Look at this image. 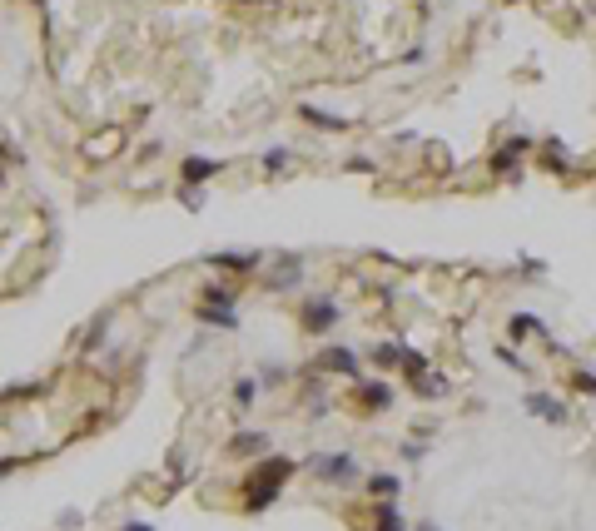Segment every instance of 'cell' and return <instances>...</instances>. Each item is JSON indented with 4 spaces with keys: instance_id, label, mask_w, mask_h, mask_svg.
<instances>
[{
    "instance_id": "obj_1",
    "label": "cell",
    "mask_w": 596,
    "mask_h": 531,
    "mask_svg": "<svg viewBox=\"0 0 596 531\" xmlns=\"http://www.w3.org/2000/svg\"><path fill=\"white\" fill-rule=\"evenodd\" d=\"M293 472H298V462H293V457H279V452L259 457L254 477L244 481V506H249V512H264V506H274V502H279V492L289 487Z\"/></svg>"
},
{
    "instance_id": "obj_2",
    "label": "cell",
    "mask_w": 596,
    "mask_h": 531,
    "mask_svg": "<svg viewBox=\"0 0 596 531\" xmlns=\"http://www.w3.org/2000/svg\"><path fill=\"white\" fill-rule=\"evenodd\" d=\"M298 323H304V333H329L333 323H338V298H329V293L304 298V304H298Z\"/></svg>"
},
{
    "instance_id": "obj_3",
    "label": "cell",
    "mask_w": 596,
    "mask_h": 531,
    "mask_svg": "<svg viewBox=\"0 0 596 531\" xmlns=\"http://www.w3.org/2000/svg\"><path fill=\"white\" fill-rule=\"evenodd\" d=\"M214 174H224V159H209V154H184L179 159V184H190V189H204Z\"/></svg>"
},
{
    "instance_id": "obj_4",
    "label": "cell",
    "mask_w": 596,
    "mask_h": 531,
    "mask_svg": "<svg viewBox=\"0 0 596 531\" xmlns=\"http://www.w3.org/2000/svg\"><path fill=\"white\" fill-rule=\"evenodd\" d=\"M204 264L224 268V273H254V268H264V253L259 249H224V253H204Z\"/></svg>"
},
{
    "instance_id": "obj_5",
    "label": "cell",
    "mask_w": 596,
    "mask_h": 531,
    "mask_svg": "<svg viewBox=\"0 0 596 531\" xmlns=\"http://www.w3.org/2000/svg\"><path fill=\"white\" fill-rule=\"evenodd\" d=\"M308 467L323 481H348L358 472V457L353 452H318V457H308Z\"/></svg>"
},
{
    "instance_id": "obj_6",
    "label": "cell",
    "mask_w": 596,
    "mask_h": 531,
    "mask_svg": "<svg viewBox=\"0 0 596 531\" xmlns=\"http://www.w3.org/2000/svg\"><path fill=\"white\" fill-rule=\"evenodd\" d=\"M522 407H527L532 418L552 422V427H567V407H561L557 397H546V392H527V397H522Z\"/></svg>"
},
{
    "instance_id": "obj_7",
    "label": "cell",
    "mask_w": 596,
    "mask_h": 531,
    "mask_svg": "<svg viewBox=\"0 0 596 531\" xmlns=\"http://www.w3.org/2000/svg\"><path fill=\"white\" fill-rule=\"evenodd\" d=\"M313 367H323V373H338V378H363V373H358V353H353V348H329V353H323V358H318V363Z\"/></svg>"
},
{
    "instance_id": "obj_8",
    "label": "cell",
    "mask_w": 596,
    "mask_h": 531,
    "mask_svg": "<svg viewBox=\"0 0 596 531\" xmlns=\"http://www.w3.org/2000/svg\"><path fill=\"white\" fill-rule=\"evenodd\" d=\"M298 279H304V258H298V253H283L279 268H274V273L264 279V289H268V293H283L289 283H298Z\"/></svg>"
},
{
    "instance_id": "obj_9",
    "label": "cell",
    "mask_w": 596,
    "mask_h": 531,
    "mask_svg": "<svg viewBox=\"0 0 596 531\" xmlns=\"http://www.w3.org/2000/svg\"><path fill=\"white\" fill-rule=\"evenodd\" d=\"M228 457H268V432H234L224 442Z\"/></svg>"
},
{
    "instance_id": "obj_10",
    "label": "cell",
    "mask_w": 596,
    "mask_h": 531,
    "mask_svg": "<svg viewBox=\"0 0 596 531\" xmlns=\"http://www.w3.org/2000/svg\"><path fill=\"white\" fill-rule=\"evenodd\" d=\"M358 403L373 407V412H378V407H393V388H388V382H358Z\"/></svg>"
},
{
    "instance_id": "obj_11",
    "label": "cell",
    "mask_w": 596,
    "mask_h": 531,
    "mask_svg": "<svg viewBox=\"0 0 596 531\" xmlns=\"http://www.w3.org/2000/svg\"><path fill=\"white\" fill-rule=\"evenodd\" d=\"M368 492H373V502H398L403 481H398L393 472H373V477H368Z\"/></svg>"
},
{
    "instance_id": "obj_12",
    "label": "cell",
    "mask_w": 596,
    "mask_h": 531,
    "mask_svg": "<svg viewBox=\"0 0 596 531\" xmlns=\"http://www.w3.org/2000/svg\"><path fill=\"white\" fill-rule=\"evenodd\" d=\"M373 531H413V527L403 521L398 502H378V512H373Z\"/></svg>"
},
{
    "instance_id": "obj_13",
    "label": "cell",
    "mask_w": 596,
    "mask_h": 531,
    "mask_svg": "<svg viewBox=\"0 0 596 531\" xmlns=\"http://www.w3.org/2000/svg\"><path fill=\"white\" fill-rule=\"evenodd\" d=\"M512 338H546V323L542 318H532V313H512Z\"/></svg>"
},
{
    "instance_id": "obj_14",
    "label": "cell",
    "mask_w": 596,
    "mask_h": 531,
    "mask_svg": "<svg viewBox=\"0 0 596 531\" xmlns=\"http://www.w3.org/2000/svg\"><path fill=\"white\" fill-rule=\"evenodd\" d=\"M298 119H308V125H318V129H348L343 114H323V110H313V104H298Z\"/></svg>"
},
{
    "instance_id": "obj_15",
    "label": "cell",
    "mask_w": 596,
    "mask_h": 531,
    "mask_svg": "<svg viewBox=\"0 0 596 531\" xmlns=\"http://www.w3.org/2000/svg\"><path fill=\"white\" fill-rule=\"evenodd\" d=\"M403 358H407L403 342H378V348H373V363L378 367H403Z\"/></svg>"
},
{
    "instance_id": "obj_16",
    "label": "cell",
    "mask_w": 596,
    "mask_h": 531,
    "mask_svg": "<svg viewBox=\"0 0 596 531\" xmlns=\"http://www.w3.org/2000/svg\"><path fill=\"white\" fill-rule=\"evenodd\" d=\"M199 318L204 323H219V328H239V313H234V308H209V304H199Z\"/></svg>"
},
{
    "instance_id": "obj_17",
    "label": "cell",
    "mask_w": 596,
    "mask_h": 531,
    "mask_svg": "<svg viewBox=\"0 0 596 531\" xmlns=\"http://www.w3.org/2000/svg\"><path fill=\"white\" fill-rule=\"evenodd\" d=\"M289 165H293V150H289V144H274V150H264V169H268V174H283Z\"/></svg>"
},
{
    "instance_id": "obj_18",
    "label": "cell",
    "mask_w": 596,
    "mask_h": 531,
    "mask_svg": "<svg viewBox=\"0 0 596 531\" xmlns=\"http://www.w3.org/2000/svg\"><path fill=\"white\" fill-rule=\"evenodd\" d=\"M254 397H259V378H239V382H234V407H239V412H249Z\"/></svg>"
},
{
    "instance_id": "obj_19",
    "label": "cell",
    "mask_w": 596,
    "mask_h": 531,
    "mask_svg": "<svg viewBox=\"0 0 596 531\" xmlns=\"http://www.w3.org/2000/svg\"><path fill=\"white\" fill-rule=\"evenodd\" d=\"M234 298H239V293L228 289V283H209V289H204V304L209 308H234Z\"/></svg>"
},
{
    "instance_id": "obj_20",
    "label": "cell",
    "mask_w": 596,
    "mask_h": 531,
    "mask_svg": "<svg viewBox=\"0 0 596 531\" xmlns=\"http://www.w3.org/2000/svg\"><path fill=\"white\" fill-rule=\"evenodd\" d=\"M413 392H418V397H443L447 378H428V373H422V378H413Z\"/></svg>"
},
{
    "instance_id": "obj_21",
    "label": "cell",
    "mask_w": 596,
    "mask_h": 531,
    "mask_svg": "<svg viewBox=\"0 0 596 531\" xmlns=\"http://www.w3.org/2000/svg\"><path fill=\"white\" fill-rule=\"evenodd\" d=\"M179 204H184V209H204V189H190V184H179Z\"/></svg>"
},
{
    "instance_id": "obj_22",
    "label": "cell",
    "mask_w": 596,
    "mask_h": 531,
    "mask_svg": "<svg viewBox=\"0 0 596 531\" xmlns=\"http://www.w3.org/2000/svg\"><path fill=\"white\" fill-rule=\"evenodd\" d=\"M571 388H582V392H592V397H596V373L577 367V373H571Z\"/></svg>"
},
{
    "instance_id": "obj_23",
    "label": "cell",
    "mask_w": 596,
    "mask_h": 531,
    "mask_svg": "<svg viewBox=\"0 0 596 531\" xmlns=\"http://www.w3.org/2000/svg\"><path fill=\"white\" fill-rule=\"evenodd\" d=\"M398 457H403V462H422L428 447H422V442H403V447H398Z\"/></svg>"
},
{
    "instance_id": "obj_24",
    "label": "cell",
    "mask_w": 596,
    "mask_h": 531,
    "mask_svg": "<svg viewBox=\"0 0 596 531\" xmlns=\"http://www.w3.org/2000/svg\"><path fill=\"white\" fill-rule=\"evenodd\" d=\"M184 472H190V457H184V447H179V452L169 457V477H179V481H184Z\"/></svg>"
},
{
    "instance_id": "obj_25",
    "label": "cell",
    "mask_w": 596,
    "mask_h": 531,
    "mask_svg": "<svg viewBox=\"0 0 596 531\" xmlns=\"http://www.w3.org/2000/svg\"><path fill=\"white\" fill-rule=\"evenodd\" d=\"M497 358H502V363H507V367H517V373H527V367H522V358L512 353V348H497Z\"/></svg>"
},
{
    "instance_id": "obj_26",
    "label": "cell",
    "mask_w": 596,
    "mask_h": 531,
    "mask_svg": "<svg viewBox=\"0 0 596 531\" xmlns=\"http://www.w3.org/2000/svg\"><path fill=\"white\" fill-rule=\"evenodd\" d=\"M120 531H154V527H150V521H125Z\"/></svg>"
},
{
    "instance_id": "obj_27",
    "label": "cell",
    "mask_w": 596,
    "mask_h": 531,
    "mask_svg": "<svg viewBox=\"0 0 596 531\" xmlns=\"http://www.w3.org/2000/svg\"><path fill=\"white\" fill-rule=\"evenodd\" d=\"M413 531H443V527H437V521H418Z\"/></svg>"
}]
</instances>
